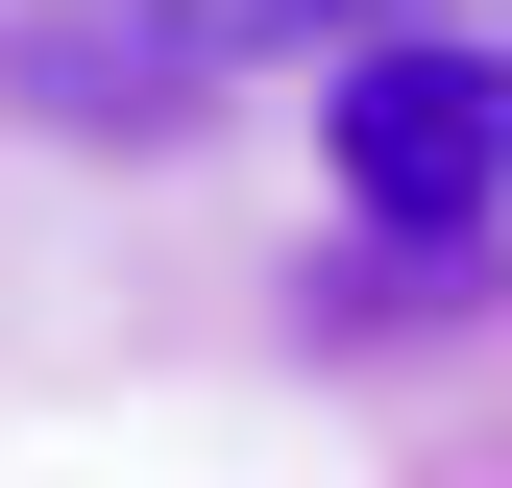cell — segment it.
<instances>
[{"label":"cell","instance_id":"3957f363","mask_svg":"<svg viewBox=\"0 0 512 488\" xmlns=\"http://www.w3.org/2000/svg\"><path fill=\"white\" fill-rule=\"evenodd\" d=\"M196 25H244V49H366V25H464V0H196Z\"/></svg>","mask_w":512,"mask_h":488},{"label":"cell","instance_id":"7a4b0ae2","mask_svg":"<svg viewBox=\"0 0 512 488\" xmlns=\"http://www.w3.org/2000/svg\"><path fill=\"white\" fill-rule=\"evenodd\" d=\"M0 98L25 122H196V0H25Z\"/></svg>","mask_w":512,"mask_h":488},{"label":"cell","instance_id":"6da1fadb","mask_svg":"<svg viewBox=\"0 0 512 488\" xmlns=\"http://www.w3.org/2000/svg\"><path fill=\"white\" fill-rule=\"evenodd\" d=\"M317 171H342V220L391 244L415 293H464L512 244V49L464 25H366L342 74H317Z\"/></svg>","mask_w":512,"mask_h":488}]
</instances>
